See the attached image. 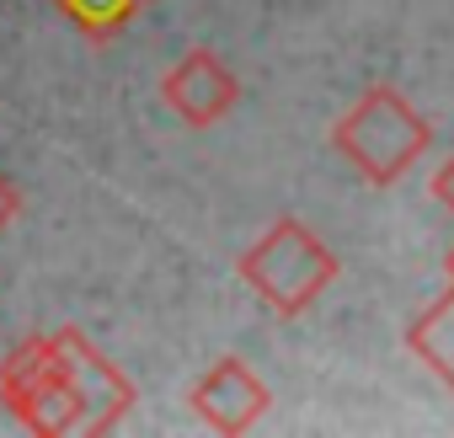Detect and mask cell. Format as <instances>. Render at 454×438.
Returning <instances> with one entry per match:
<instances>
[{
	"mask_svg": "<svg viewBox=\"0 0 454 438\" xmlns=\"http://www.w3.org/2000/svg\"><path fill=\"white\" fill-rule=\"evenodd\" d=\"M17 214H22V187H17L6 171H0V236L17 225Z\"/></svg>",
	"mask_w": 454,
	"mask_h": 438,
	"instance_id": "9",
	"label": "cell"
},
{
	"mask_svg": "<svg viewBox=\"0 0 454 438\" xmlns=\"http://www.w3.org/2000/svg\"><path fill=\"white\" fill-rule=\"evenodd\" d=\"M449 278H454V252H449Z\"/></svg>",
	"mask_w": 454,
	"mask_h": 438,
	"instance_id": "11",
	"label": "cell"
},
{
	"mask_svg": "<svg viewBox=\"0 0 454 438\" xmlns=\"http://www.w3.org/2000/svg\"><path fill=\"white\" fill-rule=\"evenodd\" d=\"M192 411H198V422L203 427H214V433H247V427H257L262 422V411H268V385L257 379V369L247 364V358H219L214 369H203V379L192 385Z\"/></svg>",
	"mask_w": 454,
	"mask_h": 438,
	"instance_id": "6",
	"label": "cell"
},
{
	"mask_svg": "<svg viewBox=\"0 0 454 438\" xmlns=\"http://www.w3.org/2000/svg\"><path fill=\"white\" fill-rule=\"evenodd\" d=\"M332 145L342 160H353V171L364 182L390 187L422 160V150L433 145V123L395 86H374L337 118Z\"/></svg>",
	"mask_w": 454,
	"mask_h": 438,
	"instance_id": "2",
	"label": "cell"
},
{
	"mask_svg": "<svg viewBox=\"0 0 454 438\" xmlns=\"http://www.w3.org/2000/svg\"><path fill=\"white\" fill-rule=\"evenodd\" d=\"M150 0H54V12L86 38V43H113L123 38Z\"/></svg>",
	"mask_w": 454,
	"mask_h": 438,
	"instance_id": "8",
	"label": "cell"
},
{
	"mask_svg": "<svg viewBox=\"0 0 454 438\" xmlns=\"http://www.w3.org/2000/svg\"><path fill=\"white\" fill-rule=\"evenodd\" d=\"M49 342H54V358L81 401V433H113L134 411V379L81 326H59V332H49Z\"/></svg>",
	"mask_w": 454,
	"mask_h": 438,
	"instance_id": "4",
	"label": "cell"
},
{
	"mask_svg": "<svg viewBox=\"0 0 454 438\" xmlns=\"http://www.w3.org/2000/svg\"><path fill=\"white\" fill-rule=\"evenodd\" d=\"M406 348H411V353H417V358H422L449 390H454V284H449V289H443V294H438L411 326H406Z\"/></svg>",
	"mask_w": 454,
	"mask_h": 438,
	"instance_id": "7",
	"label": "cell"
},
{
	"mask_svg": "<svg viewBox=\"0 0 454 438\" xmlns=\"http://www.w3.org/2000/svg\"><path fill=\"white\" fill-rule=\"evenodd\" d=\"M433 198H438V203H443V208L454 214V155H449V160H443V166L433 171Z\"/></svg>",
	"mask_w": 454,
	"mask_h": 438,
	"instance_id": "10",
	"label": "cell"
},
{
	"mask_svg": "<svg viewBox=\"0 0 454 438\" xmlns=\"http://www.w3.org/2000/svg\"><path fill=\"white\" fill-rule=\"evenodd\" d=\"M0 401L6 411L33 427V433H81V401L54 358V342L49 332L38 337H22L6 358H0Z\"/></svg>",
	"mask_w": 454,
	"mask_h": 438,
	"instance_id": "3",
	"label": "cell"
},
{
	"mask_svg": "<svg viewBox=\"0 0 454 438\" xmlns=\"http://www.w3.org/2000/svg\"><path fill=\"white\" fill-rule=\"evenodd\" d=\"M236 273L247 278V289H252L273 316L294 321V316H305V310L332 289L337 257H332V246L305 225V219L284 214V219H273V225L241 252Z\"/></svg>",
	"mask_w": 454,
	"mask_h": 438,
	"instance_id": "1",
	"label": "cell"
},
{
	"mask_svg": "<svg viewBox=\"0 0 454 438\" xmlns=\"http://www.w3.org/2000/svg\"><path fill=\"white\" fill-rule=\"evenodd\" d=\"M160 102L187 123V129H214L219 118H231L241 102V81L208 49L182 54L166 75H160Z\"/></svg>",
	"mask_w": 454,
	"mask_h": 438,
	"instance_id": "5",
	"label": "cell"
}]
</instances>
